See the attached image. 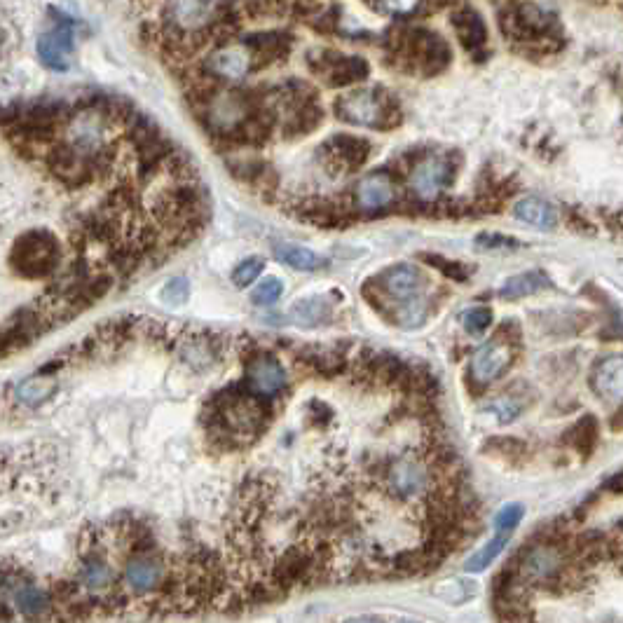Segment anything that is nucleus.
I'll return each mask as SVG.
<instances>
[{
  "label": "nucleus",
  "mask_w": 623,
  "mask_h": 623,
  "mask_svg": "<svg viewBox=\"0 0 623 623\" xmlns=\"http://www.w3.org/2000/svg\"><path fill=\"white\" fill-rule=\"evenodd\" d=\"M272 420L270 401L246 392L244 385L228 387L207 403L202 424L221 448H242L260 438Z\"/></svg>",
  "instance_id": "obj_1"
},
{
  "label": "nucleus",
  "mask_w": 623,
  "mask_h": 623,
  "mask_svg": "<svg viewBox=\"0 0 623 623\" xmlns=\"http://www.w3.org/2000/svg\"><path fill=\"white\" fill-rule=\"evenodd\" d=\"M385 50L389 66L403 73L438 75L453 61L448 40L427 29H394L387 33Z\"/></svg>",
  "instance_id": "obj_2"
},
{
  "label": "nucleus",
  "mask_w": 623,
  "mask_h": 623,
  "mask_svg": "<svg viewBox=\"0 0 623 623\" xmlns=\"http://www.w3.org/2000/svg\"><path fill=\"white\" fill-rule=\"evenodd\" d=\"M457 174H460V157L453 150L434 153L422 148L406 174L408 190L413 195V200L406 204H415L424 214L441 216V197L453 186Z\"/></svg>",
  "instance_id": "obj_3"
},
{
  "label": "nucleus",
  "mask_w": 623,
  "mask_h": 623,
  "mask_svg": "<svg viewBox=\"0 0 623 623\" xmlns=\"http://www.w3.org/2000/svg\"><path fill=\"white\" fill-rule=\"evenodd\" d=\"M499 24L504 36L527 54H553L565 45L556 15L534 3L511 5Z\"/></svg>",
  "instance_id": "obj_4"
},
{
  "label": "nucleus",
  "mask_w": 623,
  "mask_h": 623,
  "mask_svg": "<svg viewBox=\"0 0 623 623\" xmlns=\"http://www.w3.org/2000/svg\"><path fill=\"white\" fill-rule=\"evenodd\" d=\"M335 118L345 125L394 132L403 122V111L396 97L380 87H366L345 92L333 104Z\"/></svg>",
  "instance_id": "obj_5"
},
{
  "label": "nucleus",
  "mask_w": 623,
  "mask_h": 623,
  "mask_svg": "<svg viewBox=\"0 0 623 623\" xmlns=\"http://www.w3.org/2000/svg\"><path fill=\"white\" fill-rule=\"evenodd\" d=\"M520 347V326L518 321H504L497 328V333L481 345L471 356L467 382L471 385V392L481 394L497 380H502L511 366L516 364Z\"/></svg>",
  "instance_id": "obj_6"
},
{
  "label": "nucleus",
  "mask_w": 623,
  "mask_h": 623,
  "mask_svg": "<svg viewBox=\"0 0 623 623\" xmlns=\"http://www.w3.org/2000/svg\"><path fill=\"white\" fill-rule=\"evenodd\" d=\"M10 267L22 279H52L61 270L64 249L57 235L47 228H31L12 242Z\"/></svg>",
  "instance_id": "obj_7"
},
{
  "label": "nucleus",
  "mask_w": 623,
  "mask_h": 623,
  "mask_svg": "<svg viewBox=\"0 0 623 623\" xmlns=\"http://www.w3.org/2000/svg\"><path fill=\"white\" fill-rule=\"evenodd\" d=\"M244 368L246 375L242 385L246 387V392L263 401L277 399L286 389V382H289L282 361L275 354L258 349L253 340L244 342Z\"/></svg>",
  "instance_id": "obj_8"
},
{
  "label": "nucleus",
  "mask_w": 623,
  "mask_h": 623,
  "mask_svg": "<svg viewBox=\"0 0 623 623\" xmlns=\"http://www.w3.org/2000/svg\"><path fill=\"white\" fill-rule=\"evenodd\" d=\"M382 488L389 497L401 499V502H410V499H420L427 495L431 488V471L424 460H417L413 455H399L392 457L385 467H382Z\"/></svg>",
  "instance_id": "obj_9"
},
{
  "label": "nucleus",
  "mask_w": 623,
  "mask_h": 623,
  "mask_svg": "<svg viewBox=\"0 0 623 623\" xmlns=\"http://www.w3.org/2000/svg\"><path fill=\"white\" fill-rule=\"evenodd\" d=\"M307 66L317 78L331 89L352 87L364 82L371 73V64L359 54H342L335 50H319L307 57Z\"/></svg>",
  "instance_id": "obj_10"
},
{
  "label": "nucleus",
  "mask_w": 623,
  "mask_h": 623,
  "mask_svg": "<svg viewBox=\"0 0 623 623\" xmlns=\"http://www.w3.org/2000/svg\"><path fill=\"white\" fill-rule=\"evenodd\" d=\"M43 160L47 164V169H50V174L57 178L64 188L80 190L92 186L94 181H99L92 160L68 146L64 139L47 148Z\"/></svg>",
  "instance_id": "obj_11"
},
{
  "label": "nucleus",
  "mask_w": 623,
  "mask_h": 623,
  "mask_svg": "<svg viewBox=\"0 0 623 623\" xmlns=\"http://www.w3.org/2000/svg\"><path fill=\"white\" fill-rule=\"evenodd\" d=\"M171 567H167L160 551L153 553H134L127 558L125 570H122V584L129 595L136 598H148L155 595L169 579Z\"/></svg>",
  "instance_id": "obj_12"
},
{
  "label": "nucleus",
  "mask_w": 623,
  "mask_h": 623,
  "mask_svg": "<svg viewBox=\"0 0 623 623\" xmlns=\"http://www.w3.org/2000/svg\"><path fill=\"white\" fill-rule=\"evenodd\" d=\"M371 141L364 136L354 134H335L321 146V157H324V167L328 174L340 176L345 171H356L371 160Z\"/></svg>",
  "instance_id": "obj_13"
},
{
  "label": "nucleus",
  "mask_w": 623,
  "mask_h": 623,
  "mask_svg": "<svg viewBox=\"0 0 623 623\" xmlns=\"http://www.w3.org/2000/svg\"><path fill=\"white\" fill-rule=\"evenodd\" d=\"M50 12L54 15V29L38 38V59L43 61V66L52 68V71H66L68 57H71L75 47V26H78V22L66 19L61 12Z\"/></svg>",
  "instance_id": "obj_14"
},
{
  "label": "nucleus",
  "mask_w": 623,
  "mask_h": 623,
  "mask_svg": "<svg viewBox=\"0 0 623 623\" xmlns=\"http://www.w3.org/2000/svg\"><path fill=\"white\" fill-rule=\"evenodd\" d=\"M202 73H207L209 78H214L218 85L221 82H239L251 73V57L242 45H223L216 50L207 52V57L200 61Z\"/></svg>",
  "instance_id": "obj_15"
},
{
  "label": "nucleus",
  "mask_w": 623,
  "mask_h": 623,
  "mask_svg": "<svg viewBox=\"0 0 623 623\" xmlns=\"http://www.w3.org/2000/svg\"><path fill=\"white\" fill-rule=\"evenodd\" d=\"M399 202V190H396V178L392 171H371L356 186V207L364 214H380Z\"/></svg>",
  "instance_id": "obj_16"
},
{
  "label": "nucleus",
  "mask_w": 623,
  "mask_h": 623,
  "mask_svg": "<svg viewBox=\"0 0 623 623\" xmlns=\"http://www.w3.org/2000/svg\"><path fill=\"white\" fill-rule=\"evenodd\" d=\"M293 38L284 31H258L242 38V47L251 57V71L275 66L291 52Z\"/></svg>",
  "instance_id": "obj_17"
},
{
  "label": "nucleus",
  "mask_w": 623,
  "mask_h": 623,
  "mask_svg": "<svg viewBox=\"0 0 623 623\" xmlns=\"http://www.w3.org/2000/svg\"><path fill=\"white\" fill-rule=\"evenodd\" d=\"M75 581L82 586V591L89 595H104L115 588V572L111 563H108L104 551L92 549L80 553V567Z\"/></svg>",
  "instance_id": "obj_18"
},
{
  "label": "nucleus",
  "mask_w": 623,
  "mask_h": 623,
  "mask_svg": "<svg viewBox=\"0 0 623 623\" xmlns=\"http://www.w3.org/2000/svg\"><path fill=\"white\" fill-rule=\"evenodd\" d=\"M298 361L321 378H338L347 371V345L333 347H303Z\"/></svg>",
  "instance_id": "obj_19"
},
{
  "label": "nucleus",
  "mask_w": 623,
  "mask_h": 623,
  "mask_svg": "<svg viewBox=\"0 0 623 623\" xmlns=\"http://www.w3.org/2000/svg\"><path fill=\"white\" fill-rule=\"evenodd\" d=\"M623 361L621 354H609L595 361L591 371V389L600 399L619 401L623 392Z\"/></svg>",
  "instance_id": "obj_20"
},
{
  "label": "nucleus",
  "mask_w": 623,
  "mask_h": 623,
  "mask_svg": "<svg viewBox=\"0 0 623 623\" xmlns=\"http://www.w3.org/2000/svg\"><path fill=\"white\" fill-rule=\"evenodd\" d=\"M10 602H15L19 614L31 621H50V593L47 588H40L36 581L26 579L10 593Z\"/></svg>",
  "instance_id": "obj_21"
},
{
  "label": "nucleus",
  "mask_w": 623,
  "mask_h": 623,
  "mask_svg": "<svg viewBox=\"0 0 623 623\" xmlns=\"http://www.w3.org/2000/svg\"><path fill=\"white\" fill-rule=\"evenodd\" d=\"M453 29L457 33V40L469 54H478L488 43V26H485L483 17L471 8H460L450 19Z\"/></svg>",
  "instance_id": "obj_22"
},
{
  "label": "nucleus",
  "mask_w": 623,
  "mask_h": 623,
  "mask_svg": "<svg viewBox=\"0 0 623 623\" xmlns=\"http://www.w3.org/2000/svg\"><path fill=\"white\" fill-rule=\"evenodd\" d=\"M513 218L534 230L549 232L558 225V211L542 197H523L513 204Z\"/></svg>",
  "instance_id": "obj_23"
},
{
  "label": "nucleus",
  "mask_w": 623,
  "mask_h": 623,
  "mask_svg": "<svg viewBox=\"0 0 623 623\" xmlns=\"http://www.w3.org/2000/svg\"><path fill=\"white\" fill-rule=\"evenodd\" d=\"M368 8L378 15L396 17V19H410L417 15H427V12L441 10L445 5L455 3V0H366Z\"/></svg>",
  "instance_id": "obj_24"
},
{
  "label": "nucleus",
  "mask_w": 623,
  "mask_h": 623,
  "mask_svg": "<svg viewBox=\"0 0 623 623\" xmlns=\"http://www.w3.org/2000/svg\"><path fill=\"white\" fill-rule=\"evenodd\" d=\"M272 253L282 265H289L298 272H317L321 267H326V260L314 253L312 249H305V246L289 244V242H279L272 246Z\"/></svg>",
  "instance_id": "obj_25"
},
{
  "label": "nucleus",
  "mask_w": 623,
  "mask_h": 623,
  "mask_svg": "<svg viewBox=\"0 0 623 623\" xmlns=\"http://www.w3.org/2000/svg\"><path fill=\"white\" fill-rule=\"evenodd\" d=\"M598 434V420L593 415H584L565 431L563 443L570 445L574 453H579L581 457H591L595 443H598Z\"/></svg>",
  "instance_id": "obj_26"
},
{
  "label": "nucleus",
  "mask_w": 623,
  "mask_h": 623,
  "mask_svg": "<svg viewBox=\"0 0 623 623\" xmlns=\"http://www.w3.org/2000/svg\"><path fill=\"white\" fill-rule=\"evenodd\" d=\"M551 279L544 275L542 270H532V272H523V275L511 277L502 289H499V298L504 300H520L527 296H534V293L549 289Z\"/></svg>",
  "instance_id": "obj_27"
},
{
  "label": "nucleus",
  "mask_w": 623,
  "mask_h": 623,
  "mask_svg": "<svg viewBox=\"0 0 623 623\" xmlns=\"http://www.w3.org/2000/svg\"><path fill=\"white\" fill-rule=\"evenodd\" d=\"M331 314H333L331 303L321 296L303 298V300H298V303H293L291 307V319L296 321L298 326H305V328L326 324V321L331 319Z\"/></svg>",
  "instance_id": "obj_28"
},
{
  "label": "nucleus",
  "mask_w": 623,
  "mask_h": 623,
  "mask_svg": "<svg viewBox=\"0 0 623 623\" xmlns=\"http://www.w3.org/2000/svg\"><path fill=\"white\" fill-rule=\"evenodd\" d=\"M513 537V532L509 530H495V537L488 539L481 549H476L474 556H471L467 563H464V570L467 572H483L488 570V567L495 563V558H499V553H502L506 546H509Z\"/></svg>",
  "instance_id": "obj_29"
},
{
  "label": "nucleus",
  "mask_w": 623,
  "mask_h": 623,
  "mask_svg": "<svg viewBox=\"0 0 623 623\" xmlns=\"http://www.w3.org/2000/svg\"><path fill=\"white\" fill-rule=\"evenodd\" d=\"M483 453H488L492 457H499V460H506L511 464H518L530 457V448H527L525 441L513 436H495L488 438L483 445Z\"/></svg>",
  "instance_id": "obj_30"
},
{
  "label": "nucleus",
  "mask_w": 623,
  "mask_h": 623,
  "mask_svg": "<svg viewBox=\"0 0 623 623\" xmlns=\"http://www.w3.org/2000/svg\"><path fill=\"white\" fill-rule=\"evenodd\" d=\"M57 385L52 382V375H36V378L24 380L22 385L17 387V401L26 403V406H38L45 399H50L54 394Z\"/></svg>",
  "instance_id": "obj_31"
},
{
  "label": "nucleus",
  "mask_w": 623,
  "mask_h": 623,
  "mask_svg": "<svg viewBox=\"0 0 623 623\" xmlns=\"http://www.w3.org/2000/svg\"><path fill=\"white\" fill-rule=\"evenodd\" d=\"M527 406H530V399H525V396L513 392V394L497 396L495 401L485 406V410L495 415L502 424H509L513 420H518V417L525 413Z\"/></svg>",
  "instance_id": "obj_32"
},
{
  "label": "nucleus",
  "mask_w": 623,
  "mask_h": 623,
  "mask_svg": "<svg viewBox=\"0 0 623 623\" xmlns=\"http://www.w3.org/2000/svg\"><path fill=\"white\" fill-rule=\"evenodd\" d=\"M420 258H422L427 265L436 267V270L441 272L443 277L453 279V282H469L471 267L462 265V263H457V260H448V258H443V256H436V253H422Z\"/></svg>",
  "instance_id": "obj_33"
},
{
  "label": "nucleus",
  "mask_w": 623,
  "mask_h": 623,
  "mask_svg": "<svg viewBox=\"0 0 623 623\" xmlns=\"http://www.w3.org/2000/svg\"><path fill=\"white\" fill-rule=\"evenodd\" d=\"M282 293H284L282 279L267 277L256 286V289L251 291V303L258 305V307H270V305H275L279 298H282Z\"/></svg>",
  "instance_id": "obj_34"
},
{
  "label": "nucleus",
  "mask_w": 623,
  "mask_h": 623,
  "mask_svg": "<svg viewBox=\"0 0 623 623\" xmlns=\"http://www.w3.org/2000/svg\"><path fill=\"white\" fill-rule=\"evenodd\" d=\"M492 321H495V314H492L490 307H485V305L471 307V310L462 314V326L469 335L485 333L492 326Z\"/></svg>",
  "instance_id": "obj_35"
},
{
  "label": "nucleus",
  "mask_w": 623,
  "mask_h": 623,
  "mask_svg": "<svg viewBox=\"0 0 623 623\" xmlns=\"http://www.w3.org/2000/svg\"><path fill=\"white\" fill-rule=\"evenodd\" d=\"M263 270H265L263 258L258 256L246 258L235 267V272H232V284H235L237 289H246V286H251L260 275H263Z\"/></svg>",
  "instance_id": "obj_36"
},
{
  "label": "nucleus",
  "mask_w": 623,
  "mask_h": 623,
  "mask_svg": "<svg viewBox=\"0 0 623 623\" xmlns=\"http://www.w3.org/2000/svg\"><path fill=\"white\" fill-rule=\"evenodd\" d=\"M162 303L169 305V307H181L188 303L190 298V284L188 279L183 277H176V279H169L167 284H164V289L160 293Z\"/></svg>",
  "instance_id": "obj_37"
},
{
  "label": "nucleus",
  "mask_w": 623,
  "mask_h": 623,
  "mask_svg": "<svg viewBox=\"0 0 623 623\" xmlns=\"http://www.w3.org/2000/svg\"><path fill=\"white\" fill-rule=\"evenodd\" d=\"M525 516V506L523 504H506L497 511L495 516V530H509L516 532V527L520 525V520Z\"/></svg>",
  "instance_id": "obj_38"
},
{
  "label": "nucleus",
  "mask_w": 623,
  "mask_h": 623,
  "mask_svg": "<svg viewBox=\"0 0 623 623\" xmlns=\"http://www.w3.org/2000/svg\"><path fill=\"white\" fill-rule=\"evenodd\" d=\"M476 246L478 249L492 251V249H516V246L520 244H518V239L497 235V232H481V235L476 237Z\"/></svg>",
  "instance_id": "obj_39"
},
{
  "label": "nucleus",
  "mask_w": 623,
  "mask_h": 623,
  "mask_svg": "<svg viewBox=\"0 0 623 623\" xmlns=\"http://www.w3.org/2000/svg\"><path fill=\"white\" fill-rule=\"evenodd\" d=\"M12 607H10V602H5V600H0V623H8L10 619H12Z\"/></svg>",
  "instance_id": "obj_40"
},
{
  "label": "nucleus",
  "mask_w": 623,
  "mask_h": 623,
  "mask_svg": "<svg viewBox=\"0 0 623 623\" xmlns=\"http://www.w3.org/2000/svg\"><path fill=\"white\" fill-rule=\"evenodd\" d=\"M605 488H607V490H612L614 495H619V492H621V474H614L612 481H607V483H605Z\"/></svg>",
  "instance_id": "obj_41"
},
{
  "label": "nucleus",
  "mask_w": 623,
  "mask_h": 623,
  "mask_svg": "<svg viewBox=\"0 0 623 623\" xmlns=\"http://www.w3.org/2000/svg\"><path fill=\"white\" fill-rule=\"evenodd\" d=\"M345 623H382V621L375 619V616H354V619H347Z\"/></svg>",
  "instance_id": "obj_42"
},
{
  "label": "nucleus",
  "mask_w": 623,
  "mask_h": 623,
  "mask_svg": "<svg viewBox=\"0 0 623 623\" xmlns=\"http://www.w3.org/2000/svg\"><path fill=\"white\" fill-rule=\"evenodd\" d=\"M401 623H420V621H401Z\"/></svg>",
  "instance_id": "obj_43"
},
{
  "label": "nucleus",
  "mask_w": 623,
  "mask_h": 623,
  "mask_svg": "<svg viewBox=\"0 0 623 623\" xmlns=\"http://www.w3.org/2000/svg\"><path fill=\"white\" fill-rule=\"evenodd\" d=\"M0 43H3V31H0Z\"/></svg>",
  "instance_id": "obj_44"
}]
</instances>
